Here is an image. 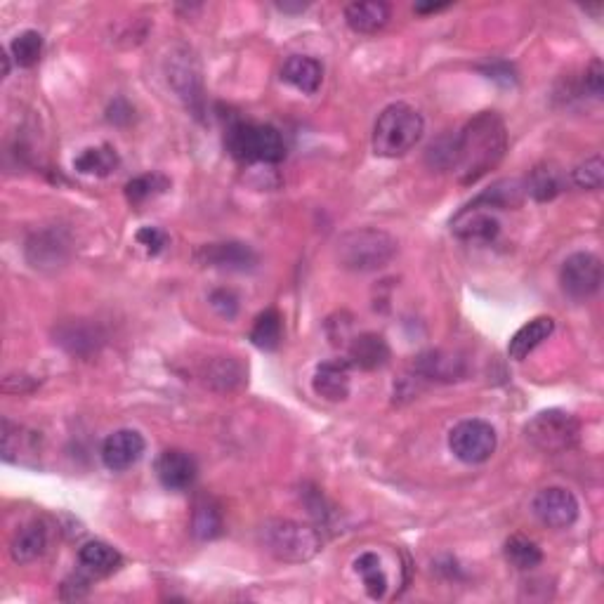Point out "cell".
Segmentation results:
<instances>
[{
  "label": "cell",
  "mask_w": 604,
  "mask_h": 604,
  "mask_svg": "<svg viewBox=\"0 0 604 604\" xmlns=\"http://www.w3.org/2000/svg\"><path fill=\"white\" fill-rule=\"evenodd\" d=\"M456 161L453 170L463 185H472L503 161L508 149V133L503 118L496 111H482L458 135H453Z\"/></svg>",
  "instance_id": "obj_1"
},
{
  "label": "cell",
  "mask_w": 604,
  "mask_h": 604,
  "mask_svg": "<svg viewBox=\"0 0 604 604\" xmlns=\"http://www.w3.org/2000/svg\"><path fill=\"white\" fill-rule=\"evenodd\" d=\"M397 239L376 227H361L343 234L336 244V260L350 272H376L395 260Z\"/></svg>",
  "instance_id": "obj_2"
},
{
  "label": "cell",
  "mask_w": 604,
  "mask_h": 604,
  "mask_svg": "<svg viewBox=\"0 0 604 604\" xmlns=\"http://www.w3.org/2000/svg\"><path fill=\"white\" fill-rule=\"evenodd\" d=\"M425 133V121L411 104L397 102L383 109L373 126V151L385 159L409 154Z\"/></svg>",
  "instance_id": "obj_3"
},
{
  "label": "cell",
  "mask_w": 604,
  "mask_h": 604,
  "mask_svg": "<svg viewBox=\"0 0 604 604\" xmlns=\"http://www.w3.org/2000/svg\"><path fill=\"white\" fill-rule=\"evenodd\" d=\"M260 543L281 562H307L321 550L319 531L293 520H267L260 527Z\"/></svg>",
  "instance_id": "obj_4"
},
{
  "label": "cell",
  "mask_w": 604,
  "mask_h": 604,
  "mask_svg": "<svg viewBox=\"0 0 604 604\" xmlns=\"http://www.w3.org/2000/svg\"><path fill=\"white\" fill-rule=\"evenodd\" d=\"M229 154L241 163H279L286 159L284 137L265 123H234L227 130Z\"/></svg>",
  "instance_id": "obj_5"
},
{
  "label": "cell",
  "mask_w": 604,
  "mask_h": 604,
  "mask_svg": "<svg viewBox=\"0 0 604 604\" xmlns=\"http://www.w3.org/2000/svg\"><path fill=\"white\" fill-rule=\"evenodd\" d=\"M524 435L538 451L543 453H564L574 449L581 437V423L571 413L560 409H548L536 413L529 420Z\"/></svg>",
  "instance_id": "obj_6"
},
{
  "label": "cell",
  "mask_w": 604,
  "mask_h": 604,
  "mask_svg": "<svg viewBox=\"0 0 604 604\" xmlns=\"http://www.w3.org/2000/svg\"><path fill=\"white\" fill-rule=\"evenodd\" d=\"M496 444H498L496 430L491 428L487 420H479V418L463 420V423H458L449 435V446L453 456L468 465L489 461V458L494 456Z\"/></svg>",
  "instance_id": "obj_7"
},
{
  "label": "cell",
  "mask_w": 604,
  "mask_h": 604,
  "mask_svg": "<svg viewBox=\"0 0 604 604\" xmlns=\"http://www.w3.org/2000/svg\"><path fill=\"white\" fill-rule=\"evenodd\" d=\"M562 291L574 300H588L602 286V260L593 253H574L560 269Z\"/></svg>",
  "instance_id": "obj_8"
},
{
  "label": "cell",
  "mask_w": 604,
  "mask_h": 604,
  "mask_svg": "<svg viewBox=\"0 0 604 604\" xmlns=\"http://www.w3.org/2000/svg\"><path fill=\"white\" fill-rule=\"evenodd\" d=\"M168 83L173 85V90L182 102L187 104V109L194 111V116H199L203 111V81L199 64L192 52L187 48L173 52L168 57Z\"/></svg>",
  "instance_id": "obj_9"
},
{
  "label": "cell",
  "mask_w": 604,
  "mask_h": 604,
  "mask_svg": "<svg viewBox=\"0 0 604 604\" xmlns=\"http://www.w3.org/2000/svg\"><path fill=\"white\" fill-rule=\"evenodd\" d=\"M534 515L550 529H567L579 517V501L571 491L562 487H548L538 491L531 503Z\"/></svg>",
  "instance_id": "obj_10"
},
{
  "label": "cell",
  "mask_w": 604,
  "mask_h": 604,
  "mask_svg": "<svg viewBox=\"0 0 604 604\" xmlns=\"http://www.w3.org/2000/svg\"><path fill=\"white\" fill-rule=\"evenodd\" d=\"M26 258L36 269H57L69 258V239L59 229H43L26 241Z\"/></svg>",
  "instance_id": "obj_11"
},
{
  "label": "cell",
  "mask_w": 604,
  "mask_h": 604,
  "mask_svg": "<svg viewBox=\"0 0 604 604\" xmlns=\"http://www.w3.org/2000/svg\"><path fill=\"white\" fill-rule=\"evenodd\" d=\"M144 449V437L137 430H116L102 444V461L109 470L123 472L140 461Z\"/></svg>",
  "instance_id": "obj_12"
},
{
  "label": "cell",
  "mask_w": 604,
  "mask_h": 604,
  "mask_svg": "<svg viewBox=\"0 0 604 604\" xmlns=\"http://www.w3.org/2000/svg\"><path fill=\"white\" fill-rule=\"evenodd\" d=\"M196 260L206 267L229 269V272H248L258 265V255L251 246L239 244V241H227V244L203 246L196 253Z\"/></svg>",
  "instance_id": "obj_13"
},
{
  "label": "cell",
  "mask_w": 604,
  "mask_h": 604,
  "mask_svg": "<svg viewBox=\"0 0 604 604\" xmlns=\"http://www.w3.org/2000/svg\"><path fill=\"white\" fill-rule=\"evenodd\" d=\"M196 475H199V468H196V461L187 451L168 449L156 461V477L170 491L189 489L194 484Z\"/></svg>",
  "instance_id": "obj_14"
},
{
  "label": "cell",
  "mask_w": 604,
  "mask_h": 604,
  "mask_svg": "<svg viewBox=\"0 0 604 604\" xmlns=\"http://www.w3.org/2000/svg\"><path fill=\"white\" fill-rule=\"evenodd\" d=\"M312 387L326 402H345L350 397V361L333 359L319 364L314 371Z\"/></svg>",
  "instance_id": "obj_15"
},
{
  "label": "cell",
  "mask_w": 604,
  "mask_h": 604,
  "mask_svg": "<svg viewBox=\"0 0 604 604\" xmlns=\"http://www.w3.org/2000/svg\"><path fill=\"white\" fill-rule=\"evenodd\" d=\"M413 369L420 378L428 380H439V383H453V380H463L465 373H468V366H465V359L458 357L453 352H444V350H430L425 354H420L413 364Z\"/></svg>",
  "instance_id": "obj_16"
},
{
  "label": "cell",
  "mask_w": 604,
  "mask_h": 604,
  "mask_svg": "<svg viewBox=\"0 0 604 604\" xmlns=\"http://www.w3.org/2000/svg\"><path fill=\"white\" fill-rule=\"evenodd\" d=\"M498 232H501V222L491 213H487V210L477 206H468L461 210V213L456 215V220H453V234L463 241H482V244H489V241L496 239Z\"/></svg>",
  "instance_id": "obj_17"
},
{
  "label": "cell",
  "mask_w": 604,
  "mask_h": 604,
  "mask_svg": "<svg viewBox=\"0 0 604 604\" xmlns=\"http://www.w3.org/2000/svg\"><path fill=\"white\" fill-rule=\"evenodd\" d=\"M387 359H390V347L378 333H361L352 338L350 350H347L350 366H357L361 371H376L387 364Z\"/></svg>",
  "instance_id": "obj_18"
},
{
  "label": "cell",
  "mask_w": 604,
  "mask_h": 604,
  "mask_svg": "<svg viewBox=\"0 0 604 604\" xmlns=\"http://www.w3.org/2000/svg\"><path fill=\"white\" fill-rule=\"evenodd\" d=\"M345 22L357 34H378L390 22V5L380 0H361L345 8Z\"/></svg>",
  "instance_id": "obj_19"
},
{
  "label": "cell",
  "mask_w": 604,
  "mask_h": 604,
  "mask_svg": "<svg viewBox=\"0 0 604 604\" xmlns=\"http://www.w3.org/2000/svg\"><path fill=\"white\" fill-rule=\"evenodd\" d=\"M281 78L288 85H293L295 90H300V93L314 95L321 88V81H324V67L314 57L293 55L286 59L284 69H281Z\"/></svg>",
  "instance_id": "obj_20"
},
{
  "label": "cell",
  "mask_w": 604,
  "mask_h": 604,
  "mask_svg": "<svg viewBox=\"0 0 604 604\" xmlns=\"http://www.w3.org/2000/svg\"><path fill=\"white\" fill-rule=\"evenodd\" d=\"M55 338L64 350L78 354V357H88V354L97 352V347L102 345L100 328L85 324V321H67V324L57 328Z\"/></svg>",
  "instance_id": "obj_21"
},
{
  "label": "cell",
  "mask_w": 604,
  "mask_h": 604,
  "mask_svg": "<svg viewBox=\"0 0 604 604\" xmlns=\"http://www.w3.org/2000/svg\"><path fill=\"white\" fill-rule=\"evenodd\" d=\"M48 550V529L43 522H29L12 536L10 555L17 564H29Z\"/></svg>",
  "instance_id": "obj_22"
},
{
  "label": "cell",
  "mask_w": 604,
  "mask_h": 604,
  "mask_svg": "<svg viewBox=\"0 0 604 604\" xmlns=\"http://www.w3.org/2000/svg\"><path fill=\"white\" fill-rule=\"evenodd\" d=\"M553 331H555V319L553 317L531 319L529 324H524L520 331L512 336L510 345H508L510 359H515V361L527 359L529 354L543 343V340H548L550 336H553Z\"/></svg>",
  "instance_id": "obj_23"
},
{
  "label": "cell",
  "mask_w": 604,
  "mask_h": 604,
  "mask_svg": "<svg viewBox=\"0 0 604 604\" xmlns=\"http://www.w3.org/2000/svg\"><path fill=\"white\" fill-rule=\"evenodd\" d=\"M564 189H567V177H564L562 168H557L555 163H541V166H536L529 173L527 182H524V192L534 196V199L541 203L553 201Z\"/></svg>",
  "instance_id": "obj_24"
},
{
  "label": "cell",
  "mask_w": 604,
  "mask_h": 604,
  "mask_svg": "<svg viewBox=\"0 0 604 604\" xmlns=\"http://www.w3.org/2000/svg\"><path fill=\"white\" fill-rule=\"evenodd\" d=\"M78 560H81L83 569L90 571L95 576H107L121 567V555L114 550L109 543L102 541H90L78 550Z\"/></svg>",
  "instance_id": "obj_25"
},
{
  "label": "cell",
  "mask_w": 604,
  "mask_h": 604,
  "mask_svg": "<svg viewBox=\"0 0 604 604\" xmlns=\"http://www.w3.org/2000/svg\"><path fill=\"white\" fill-rule=\"evenodd\" d=\"M201 376L215 390H234L246 380V369L232 357H218L210 361Z\"/></svg>",
  "instance_id": "obj_26"
},
{
  "label": "cell",
  "mask_w": 604,
  "mask_h": 604,
  "mask_svg": "<svg viewBox=\"0 0 604 604\" xmlns=\"http://www.w3.org/2000/svg\"><path fill=\"white\" fill-rule=\"evenodd\" d=\"M118 154L114 147L109 144H102V147H90L81 151V156H76L74 168L83 175H97V177H107L114 173L118 168Z\"/></svg>",
  "instance_id": "obj_27"
},
{
  "label": "cell",
  "mask_w": 604,
  "mask_h": 604,
  "mask_svg": "<svg viewBox=\"0 0 604 604\" xmlns=\"http://www.w3.org/2000/svg\"><path fill=\"white\" fill-rule=\"evenodd\" d=\"M354 571H357L361 581H364V588L371 600H383L387 593V574L380 557L376 553H361L357 560H354Z\"/></svg>",
  "instance_id": "obj_28"
},
{
  "label": "cell",
  "mask_w": 604,
  "mask_h": 604,
  "mask_svg": "<svg viewBox=\"0 0 604 604\" xmlns=\"http://www.w3.org/2000/svg\"><path fill=\"white\" fill-rule=\"evenodd\" d=\"M524 185L517 180H503L496 182L494 187H489L487 192L479 194L470 206L477 208H515L522 203Z\"/></svg>",
  "instance_id": "obj_29"
},
{
  "label": "cell",
  "mask_w": 604,
  "mask_h": 604,
  "mask_svg": "<svg viewBox=\"0 0 604 604\" xmlns=\"http://www.w3.org/2000/svg\"><path fill=\"white\" fill-rule=\"evenodd\" d=\"M281 338H284V319H281V314L277 310L262 312L260 317L255 319L251 331L253 345L265 352H272L281 345Z\"/></svg>",
  "instance_id": "obj_30"
},
{
  "label": "cell",
  "mask_w": 604,
  "mask_h": 604,
  "mask_svg": "<svg viewBox=\"0 0 604 604\" xmlns=\"http://www.w3.org/2000/svg\"><path fill=\"white\" fill-rule=\"evenodd\" d=\"M192 531L196 538H201V541L218 538L222 534V515L218 505L208 501V498H201V501L196 503L192 515Z\"/></svg>",
  "instance_id": "obj_31"
},
{
  "label": "cell",
  "mask_w": 604,
  "mask_h": 604,
  "mask_svg": "<svg viewBox=\"0 0 604 604\" xmlns=\"http://www.w3.org/2000/svg\"><path fill=\"white\" fill-rule=\"evenodd\" d=\"M505 557H508L512 567L522 571L534 569L543 562L541 548H538L534 541H529L527 536H510L508 541H505Z\"/></svg>",
  "instance_id": "obj_32"
},
{
  "label": "cell",
  "mask_w": 604,
  "mask_h": 604,
  "mask_svg": "<svg viewBox=\"0 0 604 604\" xmlns=\"http://www.w3.org/2000/svg\"><path fill=\"white\" fill-rule=\"evenodd\" d=\"M10 52L17 67H36L43 57V36L38 34V31H22V34L15 36V41L10 43Z\"/></svg>",
  "instance_id": "obj_33"
},
{
  "label": "cell",
  "mask_w": 604,
  "mask_h": 604,
  "mask_svg": "<svg viewBox=\"0 0 604 604\" xmlns=\"http://www.w3.org/2000/svg\"><path fill=\"white\" fill-rule=\"evenodd\" d=\"M170 187V180L161 173H149V175H140L135 180H130L126 185V196L130 203H142L151 199V196L163 194Z\"/></svg>",
  "instance_id": "obj_34"
},
{
  "label": "cell",
  "mask_w": 604,
  "mask_h": 604,
  "mask_svg": "<svg viewBox=\"0 0 604 604\" xmlns=\"http://www.w3.org/2000/svg\"><path fill=\"white\" fill-rule=\"evenodd\" d=\"M571 180H574L576 187L590 189V192H593V189H600L602 182H604L602 156L595 154L583 163H579V166L574 168V173H571Z\"/></svg>",
  "instance_id": "obj_35"
},
{
  "label": "cell",
  "mask_w": 604,
  "mask_h": 604,
  "mask_svg": "<svg viewBox=\"0 0 604 604\" xmlns=\"http://www.w3.org/2000/svg\"><path fill=\"white\" fill-rule=\"evenodd\" d=\"M210 305L225 319H234L236 312H239V298L229 288H218V291L210 293Z\"/></svg>",
  "instance_id": "obj_36"
},
{
  "label": "cell",
  "mask_w": 604,
  "mask_h": 604,
  "mask_svg": "<svg viewBox=\"0 0 604 604\" xmlns=\"http://www.w3.org/2000/svg\"><path fill=\"white\" fill-rule=\"evenodd\" d=\"M135 239L149 255H159L168 246V234L159 227H142Z\"/></svg>",
  "instance_id": "obj_37"
},
{
  "label": "cell",
  "mask_w": 604,
  "mask_h": 604,
  "mask_svg": "<svg viewBox=\"0 0 604 604\" xmlns=\"http://www.w3.org/2000/svg\"><path fill=\"white\" fill-rule=\"evenodd\" d=\"M602 83H604V69L600 59H595V62H590V67L586 69V78H583V85H586V90L593 97L600 100L602 97Z\"/></svg>",
  "instance_id": "obj_38"
},
{
  "label": "cell",
  "mask_w": 604,
  "mask_h": 604,
  "mask_svg": "<svg viewBox=\"0 0 604 604\" xmlns=\"http://www.w3.org/2000/svg\"><path fill=\"white\" fill-rule=\"evenodd\" d=\"M484 74H487L489 78H494V81H503L505 85H510L512 81H515V76H512V67H508V64H491V67L484 69Z\"/></svg>",
  "instance_id": "obj_39"
},
{
  "label": "cell",
  "mask_w": 604,
  "mask_h": 604,
  "mask_svg": "<svg viewBox=\"0 0 604 604\" xmlns=\"http://www.w3.org/2000/svg\"><path fill=\"white\" fill-rule=\"evenodd\" d=\"M446 3H439V5H416V12H420V15H425V12H437V10H444Z\"/></svg>",
  "instance_id": "obj_40"
},
{
  "label": "cell",
  "mask_w": 604,
  "mask_h": 604,
  "mask_svg": "<svg viewBox=\"0 0 604 604\" xmlns=\"http://www.w3.org/2000/svg\"><path fill=\"white\" fill-rule=\"evenodd\" d=\"M10 74V57L3 55V76Z\"/></svg>",
  "instance_id": "obj_41"
}]
</instances>
